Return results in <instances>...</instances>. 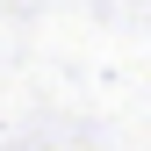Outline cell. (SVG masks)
Here are the masks:
<instances>
[]
</instances>
